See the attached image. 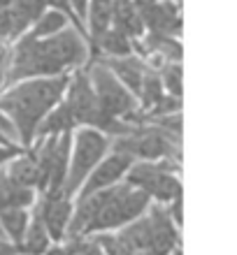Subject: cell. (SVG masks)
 Listing matches in <instances>:
<instances>
[{"instance_id":"1f68e13d","label":"cell","mask_w":237,"mask_h":255,"mask_svg":"<svg viewBox=\"0 0 237 255\" xmlns=\"http://www.w3.org/2000/svg\"><path fill=\"white\" fill-rule=\"evenodd\" d=\"M0 255H19V246L7 237H0Z\"/></svg>"},{"instance_id":"e0dca14e","label":"cell","mask_w":237,"mask_h":255,"mask_svg":"<svg viewBox=\"0 0 237 255\" xmlns=\"http://www.w3.org/2000/svg\"><path fill=\"white\" fill-rule=\"evenodd\" d=\"M49 242H51V239H49L47 230H44L42 221L37 218V214H35L33 223H28L21 242L16 244V246H19V255H42L49 249Z\"/></svg>"},{"instance_id":"5bb4252c","label":"cell","mask_w":237,"mask_h":255,"mask_svg":"<svg viewBox=\"0 0 237 255\" xmlns=\"http://www.w3.org/2000/svg\"><path fill=\"white\" fill-rule=\"evenodd\" d=\"M112 26L128 37H140L144 33L142 19L133 0H112Z\"/></svg>"},{"instance_id":"3957f363","label":"cell","mask_w":237,"mask_h":255,"mask_svg":"<svg viewBox=\"0 0 237 255\" xmlns=\"http://www.w3.org/2000/svg\"><path fill=\"white\" fill-rule=\"evenodd\" d=\"M68 77H40V79L21 81L0 98V112L12 121L23 144H30L37 132V126L51 109L61 102L68 88Z\"/></svg>"},{"instance_id":"277c9868","label":"cell","mask_w":237,"mask_h":255,"mask_svg":"<svg viewBox=\"0 0 237 255\" xmlns=\"http://www.w3.org/2000/svg\"><path fill=\"white\" fill-rule=\"evenodd\" d=\"M116 153L128 155L130 160H158V158H177L179 137L165 132L161 128H130L126 134H116Z\"/></svg>"},{"instance_id":"603a6c76","label":"cell","mask_w":237,"mask_h":255,"mask_svg":"<svg viewBox=\"0 0 237 255\" xmlns=\"http://www.w3.org/2000/svg\"><path fill=\"white\" fill-rule=\"evenodd\" d=\"M147 47H149L154 54L161 56V58H168V63L182 61V44L177 42V37L151 33L149 37H147Z\"/></svg>"},{"instance_id":"4316f807","label":"cell","mask_w":237,"mask_h":255,"mask_svg":"<svg viewBox=\"0 0 237 255\" xmlns=\"http://www.w3.org/2000/svg\"><path fill=\"white\" fill-rule=\"evenodd\" d=\"M63 255H105L98 239H84V237H70Z\"/></svg>"},{"instance_id":"ac0fdd59","label":"cell","mask_w":237,"mask_h":255,"mask_svg":"<svg viewBox=\"0 0 237 255\" xmlns=\"http://www.w3.org/2000/svg\"><path fill=\"white\" fill-rule=\"evenodd\" d=\"M28 223H30V216H28L26 209H19V207L0 209V230H2V235L9 242H14V244L21 242Z\"/></svg>"},{"instance_id":"2e32d148","label":"cell","mask_w":237,"mask_h":255,"mask_svg":"<svg viewBox=\"0 0 237 255\" xmlns=\"http://www.w3.org/2000/svg\"><path fill=\"white\" fill-rule=\"evenodd\" d=\"M33 204V188L14 183L7 174L0 172V209H26Z\"/></svg>"},{"instance_id":"8fae6325","label":"cell","mask_w":237,"mask_h":255,"mask_svg":"<svg viewBox=\"0 0 237 255\" xmlns=\"http://www.w3.org/2000/svg\"><path fill=\"white\" fill-rule=\"evenodd\" d=\"M142 26H147L151 33L158 35H170L177 37V33L182 30V19L179 12L172 2H149V5H137Z\"/></svg>"},{"instance_id":"83f0119b","label":"cell","mask_w":237,"mask_h":255,"mask_svg":"<svg viewBox=\"0 0 237 255\" xmlns=\"http://www.w3.org/2000/svg\"><path fill=\"white\" fill-rule=\"evenodd\" d=\"M9 58H12V51L7 49V44H2V42H0V86H2V84H5V79H7Z\"/></svg>"},{"instance_id":"44dd1931","label":"cell","mask_w":237,"mask_h":255,"mask_svg":"<svg viewBox=\"0 0 237 255\" xmlns=\"http://www.w3.org/2000/svg\"><path fill=\"white\" fill-rule=\"evenodd\" d=\"M95 42H98V47H100L105 54L112 56V58H123V56L133 54V42H130V37L119 33V30H114V28H107L100 37H95Z\"/></svg>"},{"instance_id":"4fadbf2b","label":"cell","mask_w":237,"mask_h":255,"mask_svg":"<svg viewBox=\"0 0 237 255\" xmlns=\"http://www.w3.org/2000/svg\"><path fill=\"white\" fill-rule=\"evenodd\" d=\"M102 65L107 67L109 72L114 74L116 79L137 98L140 86H142V79H144V72H147V65L140 58H135V56L130 54V56H123V58H109Z\"/></svg>"},{"instance_id":"d6986e66","label":"cell","mask_w":237,"mask_h":255,"mask_svg":"<svg viewBox=\"0 0 237 255\" xmlns=\"http://www.w3.org/2000/svg\"><path fill=\"white\" fill-rule=\"evenodd\" d=\"M75 126L77 123H75V119H72V114H70L68 105L63 102V105H56V107L42 119V123L37 126V132L40 134H63V132H70Z\"/></svg>"},{"instance_id":"6da1fadb","label":"cell","mask_w":237,"mask_h":255,"mask_svg":"<svg viewBox=\"0 0 237 255\" xmlns=\"http://www.w3.org/2000/svg\"><path fill=\"white\" fill-rule=\"evenodd\" d=\"M86 44L72 28H65L44 40H35L30 35H23L16 42L12 58H9L7 81L58 77L63 74V70L81 65L86 61Z\"/></svg>"},{"instance_id":"e575fe53","label":"cell","mask_w":237,"mask_h":255,"mask_svg":"<svg viewBox=\"0 0 237 255\" xmlns=\"http://www.w3.org/2000/svg\"><path fill=\"white\" fill-rule=\"evenodd\" d=\"M0 7H12V0H0Z\"/></svg>"},{"instance_id":"d6a6232c","label":"cell","mask_w":237,"mask_h":255,"mask_svg":"<svg viewBox=\"0 0 237 255\" xmlns=\"http://www.w3.org/2000/svg\"><path fill=\"white\" fill-rule=\"evenodd\" d=\"M70 7H72V9L79 14L77 19H86V14H88V0H70Z\"/></svg>"},{"instance_id":"8d00e7d4","label":"cell","mask_w":237,"mask_h":255,"mask_svg":"<svg viewBox=\"0 0 237 255\" xmlns=\"http://www.w3.org/2000/svg\"><path fill=\"white\" fill-rule=\"evenodd\" d=\"M0 237H5V235H2V230H0Z\"/></svg>"},{"instance_id":"4dcf8cb0","label":"cell","mask_w":237,"mask_h":255,"mask_svg":"<svg viewBox=\"0 0 237 255\" xmlns=\"http://www.w3.org/2000/svg\"><path fill=\"white\" fill-rule=\"evenodd\" d=\"M19 153V146H12V144H0V165L7 160H14V155Z\"/></svg>"},{"instance_id":"9a60e30c","label":"cell","mask_w":237,"mask_h":255,"mask_svg":"<svg viewBox=\"0 0 237 255\" xmlns=\"http://www.w3.org/2000/svg\"><path fill=\"white\" fill-rule=\"evenodd\" d=\"M47 2L44 0H12L9 14H12V35L23 33L42 12Z\"/></svg>"},{"instance_id":"7a4b0ae2","label":"cell","mask_w":237,"mask_h":255,"mask_svg":"<svg viewBox=\"0 0 237 255\" xmlns=\"http://www.w3.org/2000/svg\"><path fill=\"white\" fill-rule=\"evenodd\" d=\"M149 200V195L133 188L130 183H121V186L114 183L105 190H98L79 200L75 216H70L68 235L84 237L93 235V232H109V230L123 228L135 218L144 216V211L151 204Z\"/></svg>"},{"instance_id":"ba28073f","label":"cell","mask_w":237,"mask_h":255,"mask_svg":"<svg viewBox=\"0 0 237 255\" xmlns=\"http://www.w3.org/2000/svg\"><path fill=\"white\" fill-rule=\"evenodd\" d=\"M88 81L95 93V100L105 114L114 119H130L137 109V98L109 72L105 65H93L88 72Z\"/></svg>"},{"instance_id":"f1b7e54d","label":"cell","mask_w":237,"mask_h":255,"mask_svg":"<svg viewBox=\"0 0 237 255\" xmlns=\"http://www.w3.org/2000/svg\"><path fill=\"white\" fill-rule=\"evenodd\" d=\"M12 35V14H9V7H0V40Z\"/></svg>"},{"instance_id":"8992f818","label":"cell","mask_w":237,"mask_h":255,"mask_svg":"<svg viewBox=\"0 0 237 255\" xmlns=\"http://www.w3.org/2000/svg\"><path fill=\"white\" fill-rule=\"evenodd\" d=\"M70 132L51 134L40 153L35 155V165H37V186L44 193H63V183L68 174V162H70Z\"/></svg>"},{"instance_id":"d590c367","label":"cell","mask_w":237,"mask_h":255,"mask_svg":"<svg viewBox=\"0 0 237 255\" xmlns=\"http://www.w3.org/2000/svg\"><path fill=\"white\" fill-rule=\"evenodd\" d=\"M0 144H9V139H7L5 134H0Z\"/></svg>"},{"instance_id":"7c38bea8","label":"cell","mask_w":237,"mask_h":255,"mask_svg":"<svg viewBox=\"0 0 237 255\" xmlns=\"http://www.w3.org/2000/svg\"><path fill=\"white\" fill-rule=\"evenodd\" d=\"M151 230V253L170 255L177 249V223L172 221L168 209L154 207L147 216Z\"/></svg>"},{"instance_id":"cb8c5ba5","label":"cell","mask_w":237,"mask_h":255,"mask_svg":"<svg viewBox=\"0 0 237 255\" xmlns=\"http://www.w3.org/2000/svg\"><path fill=\"white\" fill-rule=\"evenodd\" d=\"M86 16L93 37H100L112 26V0H91V12Z\"/></svg>"},{"instance_id":"9c48e42d","label":"cell","mask_w":237,"mask_h":255,"mask_svg":"<svg viewBox=\"0 0 237 255\" xmlns=\"http://www.w3.org/2000/svg\"><path fill=\"white\" fill-rule=\"evenodd\" d=\"M135 160H130L128 155L123 153H109L105 155L98 165H95L93 169H91V174L84 179V183H81V195L79 200H84V197H88V195L98 193V190H105L109 188V186H114V183H119V179L121 176H126V172L130 169V165H133Z\"/></svg>"},{"instance_id":"52a82bcc","label":"cell","mask_w":237,"mask_h":255,"mask_svg":"<svg viewBox=\"0 0 237 255\" xmlns=\"http://www.w3.org/2000/svg\"><path fill=\"white\" fill-rule=\"evenodd\" d=\"M126 183L158 202H172L182 197V183L175 176L172 167L163 162H133L126 172Z\"/></svg>"},{"instance_id":"7402d4cb","label":"cell","mask_w":237,"mask_h":255,"mask_svg":"<svg viewBox=\"0 0 237 255\" xmlns=\"http://www.w3.org/2000/svg\"><path fill=\"white\" fill-rule=\"evenodd\" d=\"M14 183L26 186V188H35L37 186V165H35V155H21L16 160H12L9 169L5 172Z\"/></svg>"},{"instance_id":"ffe728a7","label":"cell","mask_w":237,"mask_h":255,"mask_svg":"<svg viewBox=\"0 0 237 255\" xmlns=\"http://www.w3.org/2000/svg\"><path fill=\"white\" fill-rule=\"evenodd\" d=\"M65 28H68V16L58 12V9H54V12H42L35 19V26L28 35L35 37V40H44V37H51V35L65 30Z\"/></svg>"},{"instance_id":"30bf717a","label":"cell","mask_w":237,"mask_h":255,"mask_svg":"<svg viewBox=\"0 0 237 255\" xmlns=\"http://www.w3.org/2000/svg\"><path fill=\"white\" fill-rule=\"evenodd\" d=\"M72 216V202L63 193H47L42 202L37 218L42 221L44 230L51 242H61L63 235L68 232V223Z\"/></svg>"},{"instance_id":"d4e9b609","label":"cell","mask_w":237,"mask_h":255,"mask_svg":"<svg viewBox=\"0 0 237 255\" xmlns=\"http://www.w3.org/2000/svg\"><path fill=\"white\" fill-rule=\"evenodd\" d=\"M140 100H142L144 107H154L158 100H161L163 95V81H161V74L156 70H149L147 67V72H144V79H142V86H140Z\"/></svg>"},{"instance_id":"f546056e","label":"cell","mask_w":237,"mask_h":255,"mask_svg":"<svg viewBox=\"0 0 237 255\" xmlns=\"http://www.w3.org/2000/svg\"><path fill=\"white\" fill-rule=\"evenodd\" d=\"M44 2H47V5H51V7H56L58 12L70 14V16H72V7H70V0H44ZM72 19H75V16H72ZM75 23H77V26H81L77 19H75Z\"/></svg>"},{"instance_id":"5b68a950","label":"cell","mask_w":237,"mask_h":255,"mask_svg":"<svg viewBox=\"0 0 237 255\" xmlns=\"http://www.w3.org/2000/svg\"><path fill=\"white\" fill-rule=\"evenodd\" d=\"M109 151V137L93 128H84L75 137V151H72V160L68 162V174L63 183V195L72 197L81 188V183L91 174V169L107 155Z\"/></svg>"},{"instance_id":"484cf974","label":"cell","mask_w":237,"mask_h":255,"mask_svg":"<svg viewBox=\"0 0 237 255\" xmlns=\"http://www.w3.org/2000/svg\"><path fill=\"white\" fill-rule=\"evenodd\" d=\"M158 74H161L163 88L168 91V95L182 98V65L179 63H165Z\"/></svg>"},{"instance_id":"836d02e7","label":"cell","mask_w":237,"mask_h":255,"mask_svg":"<svg viewBox=\"0 0 237 255\" xmlns=\"http://www.w3.org/2000/svg\"><path fill=\"white\" fill-rule=\"evenodd\" d=\"M135 5H149V2H156V0H133Z\"/></svg>"}]
</instances>
